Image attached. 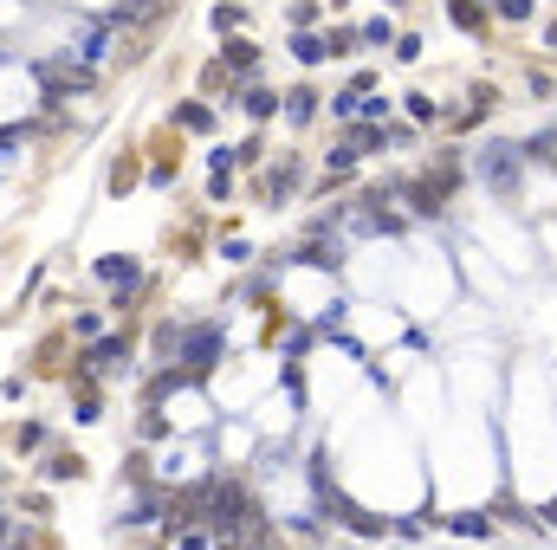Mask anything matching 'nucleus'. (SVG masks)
Masks as SVG:
<instances>
[{
  "instance_id": "nucleus-1",
  "label": "nucleus",
  "mask_w": 557,
  "mask_h": 550,
  "mask_svg": "<svg viewBox=\"0 0 557 550\" xmlns=\"http://www.w3.org/2000/svg\"><path fill=\"white\" fill-rule=\"evenodd\" d=\"M480 175H493V182H512V149H506V143H493V149L480 156Z\"/></svg>"
},
{
  "instance_id": "nucleus-2",
  "label": "nucleus",
  "mask_w": 557,
  "mask_h": 550,
  "mask_svg": "<svg viewBox=\"0 0 557 550\" xmlns=\"http://www.w3.org/2000/svg\"><path fill=\"white\" fill-rule=\"evenodd\" d=\"M175 550H221V538H214V531H195V525H182V531H175Z\"/></svg>"
},
{
  "instance_id": "nucleus-3",
  "label": "nucleus",
  "mask_w": 557,
  "mask_h": 550,
  "mask_svg": "<svg viewBox=\"0 0 557 550\" xmlns=\"http://www.w3.org/2000/svg\"><path fill=\"white\" fill-rule=\"evenodd\" d=\"M214 343H221L214 330H195V337H188V356H195V363H208V356H214Z\"/></svg>"
},
{
  "instance_id": "nucleus-4",
  "label": "nucleus",
  "mask_w": 557,
  "mask_h": 550,
  "mask_svg": "<svg viewBox=\"0 0 557 550\" xmlns=\"http://www.w3.org/2000/svg\"><path fill=\"white\" fill-rule=\"evenodd\" d=\"M104 279H124L130 285V279H137V266H130V259H104Z\"/></svg>"
},
{
  "instance_id": "nucleus-5",
  "label": "nucleus",
  "mask_w": 557,
  "mask_h": 550,
  "mask_svg": "<svg viewBox=\"0 0 557 550\" xmlns=\"http://www.w3.org/2000/svg\"><path fill=\"white\" fill-rule=\"evenodd\" d=\"M454 531H460V538H486V531H493V518H460Z\"/></svg>"
},
{
  "instance_id": "nucleus-6",
  "label": "nucleus",
  "mask_w": 557,
  "mask_h": 550,
  "mask_svg": "<svg viewBox=\"0 0 557 550\" xmlns=\"http://www.w3.org/2000/svg\"><path fill=\"white\" fill-rule=\"evenodd\" d=\"M499 13H506V20H525V13H532V0H499Z\"/></svg>"
}]
</instances>
